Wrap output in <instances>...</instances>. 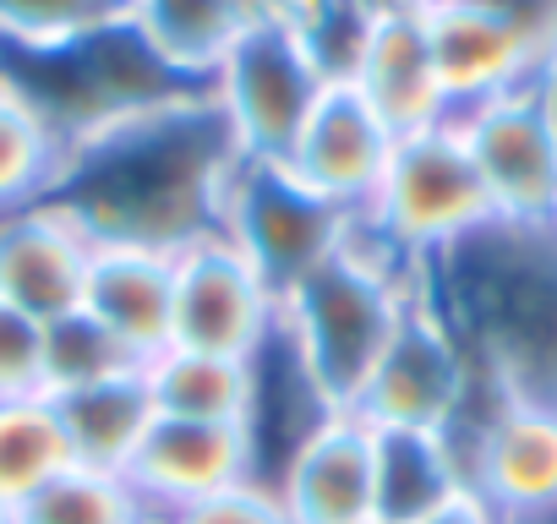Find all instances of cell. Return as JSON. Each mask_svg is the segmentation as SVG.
Segmentation results:
<instances>
[{"instance_id": "cell-1", "label": "cell", "mask_w": 557, "mask_h": 524, "mask_svg": "<svg viewBox=\"0 0 557 524\" xmlns=\"http://www.w3.org/2000/svg\"><path fill=\"white\" fill-rule=\"evenodd\" d=\"M235 164L208 93H181L77 132L50 202H61L94 246L186 251L219 229V197Z\"/></svg>"}, {"instance_id": "cell-2", "label": "cell", "mask_w": 557, "mask_h": 524, "mask_svg": "<svg viewBox=\"0 0 557 524\" xmlns=\"http://www.w3.org/2000/svg\"><path fill=\"white\" fill-rule=\"evenodd\" d=\"M421 290L503 399L557 410V224H481L432 262Z\"/></svg>"}, {"instance_id": "cell-3", "label": "cell", "mask_w": 557, "mask_h": 524, "mask_svg": "<svg viewBox=\"0 0 557 524\" xmlns=\"http://www.w3.org/2000/svg\"><path fill=\"white\" fill-rule=\"evenodd\" d=\"M416 296V262L394 257L356 219V235L278 301V345L290 350L323 410H356Z\"/></svg>"}, {"instance_id": "cell-4", "label": "cell", "mask_w": 557, "mask_h": 524, "mask_svg": "<svg viewBox=\"0 0 557 524\" xmlns=\"http://www.w3.org/2000/svg\"><path fill=\"white\" fill-rule=\"evenodd\" d=\"M481 224H492V202L459 121H437L426 132L394 137L388 175L372 208L361 213V229L421 269V262H432L437 251H448Z\"/></svg>"}, {"instance_id": "cell-5", "label": "cell", "mask_w": 557, "mask_h": 524, "mask_svg": "<svg viewBox=\"0 0 557 524\" xmlns=\"http://www.w3.org/2000/svg\"><path fill=\"white\" fill-rule=\"evenodd\" d=\"M219 235L285 301L307 274L350 246L356 219L307 191L285 164H235L219 197Z\"/></svg>"}, {"instance_id": "cell-6", "label": "cell", "mask_w": 557, "mask_h": 524, "mask_svg": "<svg viewBox=\"0 0 557 524\" xmlns=\"http://www.w3.org/2000/svg\"><path fill=\"white\" fill-rule=\"evenodd\" d=\"M323 88L329 77L318 72L312 50L296 34L246 28L202 93L240 164H285Z\"/></svg>"}, {"instance_id": "cell-7", "label": "cell", "mask_w": 557, "mask_h": 524, "mask_svg": "<svg viewBox=\"0 0 557 524\" xmlns=\"http://www.w3.org/2000/svg\"><path fill=\"white\" fill-rule=\"evenodd\" d=\"M481 377L470 366V355L459 350V339L448 334V323L437 317V307L421 290V269H416V296L383 350V361L372 366L356 415L367 426H399V432H454L459 415L470 410Z\"/></svg>"}, {"instance_id": "cell-8", "label": "cell", "mask_w": 557, "mask_h": 524, "mask_svg": "<svg viewBox=\"0 0 557 524\" xmlns=\"http://www.w3.org/2000/svg\"><path fill=\"white\" fill-rule=\"evenodd\" d=\"M454 121L481 170L492 219L557 224V93H552V77L497 93Z\"/></svg>"}, {"instance_id": "cell-9", "label": "cell", "mask_w": 557, "mask_h": 524, "mask_svg": "<svg viewBox=\"0 0 557 524\" xmlns=\"http://www.w3.org/2000/svg\"><path fill=\"white\" fill-rule=\"evenodd\" d=\"M448 442L459 453L465 486L503 524L546 513L557 502V410L503 399L481 383Z\"/></svg>"}, {"instance_id": "cell-10", "label": "cell", "mask_w": 557, "mask_h": 524, "mask_svg": "<svg viewBox=\"0 0 557 524\" xmlns=\"http://www.w3.org/2000/svg\"><path fill=\"white\" fill-rule=\"evenodd\" d=\"M278 334V296L262 285V274L213 229L175 251V312H170V345L257 361Z\"/></svg>"}, {"instance_id": "cell-11", "label": "cell", "mask_w": 557, "mask_h": 524, "mask_svg": "<svg viewBox=\"0 0 557 524\" xmlns=\"http://www.w3.org/2000/svg\"><path fill=\"white\" fill-rule=\"evenodd\" d=\"M126 481L148 502V513L159 524H170L191 502H208L240 481H262V459H257L251 426H202V421L159 415L153 432L143 437Z\"/></svg>"}, {"instance_id": "cell-12", "label": "cell", "mask_w": 557, "mask_h": 524, "mask_svg": "<svg viewBox=\"0 0 557 524\" xmlns=\"http://www.w3.org/2000/svg\"><path fill=\"white\" fill-rule=\"evenodd\" d=\"M388 159H394V132L377 121V110L350 83H329L318 110L307 115L285 170L323 202L361 219L388 175Z\"/></svg>"}, {"instance_id": "cell-13", "label": "cell", "mask_w": 557, "mask_h": 524, "mask_svg": "<svg viewBox=\"0 0 557 524\" xmlns=\"http://www.w3.org/2000/svg\"><path fill=\"white\" fill-rule=\"evenodd\" d=\"M94 235L61 208L39 202L0 219V301L34 323H61L83 312Z\"/></svg>"}, {"instance_id": "cell-14", "label": "cell", "mask_w": 557, "mask_h": 524, "mask_svg": "<svg viewBox=\"0 0 557 524\" xmlns=\"http://www.w3.org/2000/svg\"><path fill=\"white\" fill-rule=\"evenodd\" d=\"M273 491L296 524L372 519V426L356 410L323 415L273 470Z\"/></svg>"}, {"instance_id": "cell-15", "label": "cell", "mask_w": 557, "mask_h": 524, "mask_svg": "<svg viewBox=\"0 0 557 524\" xmlns=\"http://www.w3.org/2000/svg\"><path fill=\"white\" fill-rule=\"evenodd\" d=\"M421 28H426L432 66H437V83H443L454 115H465V110H475L497 93H513L524 83L552 77L530 61V50L492 12L475 7V0H432L421 12Z\"/></svg>"}, {"instance_id": "cell-16", "label": "cell", "mask_w": 557, "mask_h": 524, "mask_svg": "<svg viewBox=\"0 0 557 524\" xmlns=\"http://www.w3.org/2000/svg\"><path fill=\"white\" fill-rule=\"evenodd\" d=\"M83 312L110 328L143 366L170 350V312H175V251L153 246H94Z\"/></svg>"}, {"instance_id": "cell-17", "label": "cell", "mask_w": 557, "mask_h": 524, "mask_svg": "<svg viewBox=\"0 0 557 524\" xmlns=\"http://www.w3.org/2000/svg\"><path fill=\"white\" fill-rule=\"evenodd\" d=\"M350 88L377 110V121H383L394 137L426 132V126H437V121H454L448 93H443V83H437V66H432V45H426L421 17L372 23V28H367V45H361V55H356Z\"/></svg>"}, {"instance_id": "cell-18", "label": "cell", "mask_w": 557, "mask_h": 524, "mask_svg": "<svg viewBox=\"0 0 557 524\" xmlns=\"http://www.w3.org/2000/svg\"><path fill=\"white\" fill-rule=\"evenodd\" d=\"M72 159V132L45 110V99L0 66V219L55 197Z\"/></svg>"}, {"instance_id": "cell-19", "label": "cell", "mask_w": 557, "mask_h": 524, "mask_svg": "<svg viewBox=\"0 0 557 524\" xmlns=\"http://www.w3.org/2000/svg\"><path fill=\"white\" fill-rule=\"evenodd\" d=\"M470 491L448 432H399L372 426V519L421 524L448 497Z\"/></svg>"}, {"instance_id": "cell-20", "label": "cell", "mask_w": 557, "mask_h": 524, "mask_svg": "<svg viewBox=\"0 0 557 524\" xmlns=\"http://www.w3.org/2000/svg\"><path fill=\"white\" fill-rule=\"evenodd\" d=\"M153 410L164 421H202V426H251L257 415V361L202 355V350H159L143 366Z\"/></svg>"}, {"instance_id": "cell-21", "label": "cell", "mask_w": 557, "mask_h": 524, "mask_svg": "<svg viewBox=\"0 0 557 524\" xmlns=\"http://www.w3.org/2000/svg\"><path fill=\"white\" fill-rule=\"evenodd\" d=\"M50 399L61 410L72 459L88 464V470H110V475L132 470L143 437L159 421L143 372H126V377H110V383H94V388H72V394H50Z\"/></svg>"}, {"instance_id": "cell-22", "label": "cell", "mask_w": 557, "mask_h": 524, "mask_svg": "<svg viewBox=\"0 0 557 524\" xmlns=\"http://www.w3.org/2000/svg\"><path fill=\"white\" fill-rule=\"evenodd\" d=\"M132 34L186 88H208L230 45L246 34L235 0H132Z\"/></svg>"}, {"instance_id": "cell-23", "label": "cell", "mask_w": 557, "mask_h": 524, "mask_svg": "<svg viewBox=\"0 0 557 524\" xmlns=\"http://www.w3.org/2000/svg\"><path fill=\"white\" fill-rule=\"evenodd\" d=\"M132 23V0H0V50L55 61Z\"/></svg>"}, {"instance_id": "cell-24", "label": "cell", "mask_w": 557, "mask_h": 524, "mask_svg": "<svg viewBox=\"0 0 557 524\" xmlns=\"http://www.w3.org/2000/svg\"><path fill=\"white\" fill-rule=\"evenodd\" d=\"M72 442L50 394L7 399L0 404V502H28L45 481L72 470Z\"/></svg>"}, {"instance_id": "cell-25", "label": "cell", "mask_w": 557, "mask_h": 524, "mask_svg": "<svg viewBox=\"0 0 557 524\" xmlns=\"http://www.w3.org/2000/svg\"><path fill=\"white\" fill-rule=\"evenodd\" d=\"M12 524H159L126 475L72 464L12 508Z\"/></svg>"}, {"instance_id": "cell-26", "label": "cell", "mask_w": 557, "mask_h": 524, "mask_svg": "<svg viewBox=\"0 0 557 524\" xmlns=\"http://www.w3.org/2000/svg\"><path fill=\"white\" fill-rule=\"evenodd\" d=\"M126 372H143V361L110 328H99L88 312H72L45 328V394L94 388V383H110Z\"/></svg>"}, {"instance_id": "cell-27", "label": "cell", "mask_w": 557, "mask_h": 524, "mask_svg": "<svg viewBox=\"0 0 557 524\" xmlns=\"http://www.w3.org/2000/svg\"><path fill=\"white\" fill-rule=\"evenodd\" d=\"M45 394V323L0 301V404Z\"/></svg>"}, {"instance_id": "cell-28", "label": "cell", "mask_w": 557, "mask_h": 524, "mask_svg": "<svg viewBox=\"0 0 557 524\" xmlns=\"http://www.w3.org/2000/svg\"><path fill=\"white\" fill-rule=\"evenodd\" d=\"M170 524H296V519H290L285 502H278L273 481H240V486H230L208 502H191Z\"/></svg>"}, {"instance_id": "cell-29", "label": "cell", "mask_w": 557, "mask_h": 524, "mask_svg": "<svg viewBox=\"0 0 557 524\" xmlns=\"http://www.w3.org/2000/svg\"><path fill=\"white\" fill-rule=\"evenodd\" d=\"M481 12H492L541 72H557V0H475Z\"/></svg>"}, {"instance_id": "cell-30", "label": "cell", "mask_w": 557, "mask_h": 524, "mask_svg": "<svg viewBox=\"0 0 557 524\" xmlns=\"http://www.w3.org/2000/svg\"><path fill=\"white\" fill-rule=\"evenodd\" d=\"M235 7H240L246 28H285V34H296L312 17L318 0H235Z\"/></svg>"}, {"instance_id": "cell-31", "label": "cell", "mask_w": 557, "mask_h": 524, "mask_svg": "<svg viewBox=\"0 0 557 524\" xmlns=\"http://www.w3.org/2000/svg\"><path fill=\"white\" fill-rule=\"evenodd\" d=\"M421 524H503V519H497V513H492L475 491H459V497H448L437 513H426Z\"/></svg>"}, {"instance_id": "cell-32", "label": "cell", "mask_w": 557, "mask_h": 524, "mask_svg": "<svg viewBox=\"0 0 557 524\" xmlns=\"http://www.w3.org/2000/svg\"><path fill=\"white\" fill-rule=\"evenodd\" d=\"M350 7H356L367 23H388V17H421L432 0H350Z\"/></svg>"}, {"instance_id": "cell-33", "label": "cell", "mask_w": 557, "mask_h": 524, "mask_svg": "<svg viewBox=\"0 0 557 524\" xmlns=\"http://www.w3.org/2000/svg\"><path fill=\"white\" fill-rule=\"evenodd\" d=\"M513 524H557V502L546 513H530V519H513Z\"/></svg>"}, {"instance_id": "cell-34", "label": "cell", "mask_w": 557, "mask_h": 524, "mask_svg": "<svg viewBox=\"0 0 557 524\" xmlns=\"http://www.w3.org/2000/svg\"><path fill=\"white\" fill-rule=\"evenodd\" d=\"M0 524H12V502H0Z\"/></svg>"}, {"instance_id": "cell-35", "label": "cell", "mask_w": 557, "mask_h": 524, "mask_svg": "<svg viewBox=\"0 0 557 524\" xmlns=\"http://www.w3.org/2000/svg\"><path fill=\"white\" fill-rule=\"evenodd\" d=\"M552 93H557V72H552Z\"/></svg>"}, {"instance_id": "cell-36", "label": "cell", "mask_w": 557, "mask_h": 524, "mask_svg": "<svg viewBox=\"0 0 557 524\" xmlns=\"http://www.w3.org/2000/svg\"><path fill=\"white\" fill-rule=\"evenodd\" d=\"M367 524H377V519H367Z\"/></svg>"}]
</instances>
